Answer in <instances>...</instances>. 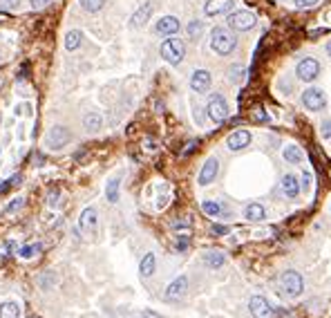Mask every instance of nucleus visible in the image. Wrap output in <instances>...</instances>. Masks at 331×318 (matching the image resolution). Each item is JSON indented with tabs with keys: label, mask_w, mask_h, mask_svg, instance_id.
<instances>
[{
	"label": "nucleus",
	"mask_w": 331,
	"mask_h": 318,
	"mask_svg": "<svg viewBox=\"0 0 331 318\" xmlns=\"http://www.w3.org/2000/svg\"><path fill=\"white\" fill-rule=\"evenodd\" d=\"M210 48H213L215 54L229 56L231 52L237 48V38H235V34H233L231 29H226V27H215L213 32H210Z\"/></svg>",
	"instance_id": "nucleus-1"
},
{
	"label": "nucleus",
	"mask_w": 331,
	"mask_h": 318,
	"mask_svg": "<svg viewBox=\"0 0 331 318\" xmlns=\"http://www.w3.org/2000/svg\"><path fill=\"white\" fill-rule=\"evenodd\" d=\"M161 56L165 63L170 65H179L186 56V45L182 38H165L161 43Z\"/></svg>",
	"instance_id": "nucleus-2"
},
{
	"label": "nucleus",
	"mask_w": 331,
	"mask_h": 318,
	"mask_svg": "<svg viewBox=\"0 0 331 318\" xmlns=\"http://www.w3.org/2000/svg\"><path fill=\"white\" fill-rule=\"evenodd\" d=\"M280 283H282V289L287 291V296H291V298H298V296L304 294V278L298 271H293V269L284 271Z\"/></svg>",
	"instance_id": "nucleus-3"
},
{
	"label": "nucleus",
	"mask_w": 331,
	"mask_h": 318,
	"mask_svg": "<svg viewBox=\"0 0 331 318\" xmlns=\"http://www.w3.org/2000/svg\"><path fill=\"white\" fill-rule=\"evenodd\" d=\"M206 114H208V119L210 121H215V123L226 121V117H229V106H226L224 97L222 95H210L208 103H206Z\"/></svg>",
	"instance_id": "nucleus-4"
},
{
	"label": "nucleus",
	"mask_w": 331,
	"mask_h": 318,
	"mask_svg": "<svg viewBox=\"0 0 331 318\" xmlns=\"http://www.w3.org/2000/svg\"><path fill=\"white\" fill-rule=\"evenodd\" d=\"M226 23H229V27L235 29V32H248V29L255 27L257 18H255V14H251V12H233V14H229Z\"/></svg>",
	"instance_id": "nucleus-5"
},
{
	"label": "nucleus",
	"mask_w": 331,
	"mask_h": 318,
	"mask_svg": "<svg viewBox=\"0 0 331 318\" xmlns=\"http://www.w3.org/2000/svg\"><path fill=\"white\" fill-rule=\"evenodd\" d=\"M302 106L311 112H320L327 106V97H324V92L320 87H307L302 92Z\"/></svg>",
	"instance_id": "nucleus-6"
},
{
	"label": "nucleus",
	"mask_w": 331,
	"mask_h": 318,
	"mask_svg": "<svg viewBox=\"0 0 331 318\" xmlns=\"http://www.w3.org/2000/svg\"><path fill=\"white\" fill-rule=\"evenodd\" d=\"M296 74H298L300 81L311 83V81L318 79V74H320V63L315 59H302L296 67Z\"/></svg>",
	"instance_id": "nucleus-7"
},
{
	"label": "nucleus",
	"mask_w": 331,
	"mask_h": 318,
	"mask_svg": "<svg viewBox=\"0 0 331 318\" xmlns=\"http://www.w3.org/2000/svg\"><path fill=\"white\" fill-rule=\"evenodd\" d=\"M67 142H70V130L65 126H54L45 137V144L54 150H61L63 146H67Z\"/></svg>",
	"instance_id": "nucleus-8"
},
{
	"label": "nucleus",
	"mask_w": 331,
	"mask_h": 318,
	"mask_svg": "<svg viewBox=\"0 0 331 318\" xmlns=\"http://www.w3.org/2000/svg\"><path fill=\"white\" fill-rule=\"evenodd\" d=\"M248 309H251V314L255 318H271L273 316V307L264 296H253V298L248 300Z\"/></svg>",
	"instance_id": "nucleus-9"
},
{
	"label": "nucleus",
	"mask_w": 331,
	"mask_h": 318,
	"mask_svg": "<svg viewBox=\"0 0 331 318\" xmlns=\"http://www.w3.org/2000/svg\"><path fill=\"white\" fill-rule=\"evenodd\" d=\"M186 289H188V278H186V276H179V278H175L173 283L165 287L163 298L165 300H179L186 294Z\"/></svg>",
	"instance_id": "nucleus-10"
},
{
	"label": "nucleus",
	"mask_w": 331,
	"mask_h": 318,
	"mask_svg": "<svg viewBox=\"0 0 331 318\" xmlns=\"http://www.w3.org/2000/svg\"><path fill=\"white\" fill-rule=\"evenodd\" d=\"M217 173H219V161H217L215 157L206 159V164L201 166V170H199V177H197L199 186H208L210 181H215Z\"/></svg>",
	"instance_id": "nucleus-11"
},
{
	"label": "nucleus",
	"mask_w": 331,
	"mask_h": 318,
	"mask_svg": "<svg viewBox=\"0 0 331 318\" xmlns=\"http://www.w3.org/2000/svg\"><path fill=\"white\" fill-rule=\"evenodd\" d=\"M210 72L208 70H195L193 76H190V87H193L195 92H199V95H204V92H208L210 87Z\"/></svg>",
	"instance_id": "nucleus-12"
},
{
	"label": "nucleus",
	"mask_w": 331,
	"mask_h": 318,
	"mask_svg": "<svg viewBox=\"0 0 331 318\" xmlns=\"http://www.w3.org/2000/svg\"><path fill=\"white\" fill-rule=\"evenodd\" d=\"M248 144H251V132H248V130H235V132H231L229 139H226V146H229V150H233V153L246 148Z\"/></svg>",
	"instance_id": "nucleus-13"
},
{
	"label": "nucleus",
	"mask_w": 331,
	"mask_h": 318,
	"mask_svg": "<svg viewBox=\"0 0 331 318\" xmlns=\"http://www.w3.org/2000/svg\"><path fill=\"white\" fill-rule=\"evenodd\" d=\"M96 224H99V215H96V208L94 206H87L83 208L81 213V220H79V226L87 233H94L96 231Z\"/></svg>",
	"instance_id": "nucleus-14"
},
{
	"label": "nucleus",
	"mask_w": 331,
	"mask_h": 318,
	"mask_svg": "<svg viewBox=\"0 0 331 318\" xmlns=\"http://www.w3.org/2000/svg\"><path fill=\"white\" fill-rule=\"evenodd\" d=\"M152 12H154V3H143L141 7L132 14L130 25H132V27H143V25L150 20V16H152Z\"/></svg>",
	"instance_id": "nucleus-15"
},
{
	"label": "nucleus",
	"mask_w": 331,
	"mask_h": 318,
	"mask_svg": "<svg viewBox=\"0 0 331 318\" xmlns=\"http://www.w3.org/2000/svg\"><path fill=\"white\" fill-rule=\"evenodd\" d=\"M154 32L161 34V36H175L179 32V20L175 16H163L161 20H157L154 25Z\"/></svg>",
	"instance_id": "nucleus-16"
},
{
	"label": "nucleus",
	"mask_w": 331,
	"mask_h": 318,
	"mask_svg": "<svg viewBox=\"0 0 331 318\" xmlns=\"http://www.w3.org/2000/svg\"><path fill=\"white\" fill-rule=\"evenodd\" d=\"M233 9V0H208L204 5V14L206 16H219Z\"/></svg>",
	"instance_id": "nucleus-17"
},
{
	"label": "nucleus",
	"mask_w": 331,
	"mask_h": 318,
	"mask_svg": "<svg viewBox=\"0 0 331 318\" xmlns=\"http://www.w3.org/2000/svg\"><path fill=\"white\" fill-rule=\"evenodd\" d=\"M244 217L248 222H262L266 217V208L262 204H257V202H251V204H246V208H244Z\"/></svg>",
	"instance_id": "nucleus-18"
},
{
	"label": "nucleus",
	"mask_w": 331,
	"mask_h": 318,
	"mask_svg": "<svg viewBox=\"0 0 331 318\" xmlns=\"http://www.w3.org/2000/svg\"><path fill=\"white\" fill-rule=\"evenodd\" d=\"M282 193L291 200H296L300 195V184H298V177L296 175H284L282 177Z\"/></svg>",
	"instance_id": "nucleus-19"
},
{
	"label": "nucleus",
	"mask_w": 331,
	"mask_h": 318,
	"mask_svg": "<svg viewBox=\"0 0 331 318\" xmlns=\"http://www.w3.org/2000/svg\"><path fill=\"white\" fill-rule=\"evenodd\" d=\"M154 269H157V258H154V253H146L141 260V264H139L141 278H150V276L154 274Z\"/></svg>",
	"instance_id": "nucleus-20"
},
{
	"label": "nucleus",
	"mask_w": 331,
	"mask_h": 318,
	"mask_svg": "<svg viewBox=\"0 0 331 318\" xmlns=\"http://www.w3.org/2000/svg\"><path fill=\"white\" fill-rule=\"evenodd\" d=\"M224 262H226V255L222 251H206L204 253V264L208 269H219V267H224Z\"/></svg>",
	"instance_id": "nucleus-21"
},
{
	"label": "nucleus",
	"mask_w": 331,
	"mask_h": 318,
	"mask_svg": "<svg viewBox=\"0 0 331 318\" xmlns=\"http://www.w3.org/2000/svg\"><path fill=\"white\" fill-rule=\"evenodd\" d=\"M103 126V117L99 112H87L85 117H83V128L87 130V132H96V130H101Z\"/></svg>",
	"instance_id": "nucleus-22"
},
{
	"label": "nucleus",
	"mask_w": 331,
	"mask_h": 318,
	"mask_svg": "<svg viewBox=\"0 0 331 318\" xmlns=\"http://www.w3.org/2000/svg\"><path fill=\"white\" fill-rule=\"evenodd\" d=\"M284 159L289 161V164H302V159H304V153H302V148L296 144H291V146H287L284 148Z\"/></svg>",
	"instance_id": "nucleus-23"
},
{
	"label": "nucleus",
	"mask_w": 331,
	"mask_h": 318,
	"mask_svg": "<svg viewBox=\"0 0 331 318\" xmlns=\"http://www.w3.org/2000/svg\"><path fill=\"white\" fill-rule=\"evenodd\" d=\"M0 318H20L18 302H12V300L3 302V305H0Z\"/></svg>",
	"instance_id": "nucleus-24"
},
{
	"label": "nucleus",
	"mask_w": 331,
	"mask_h": 318,
	"mask_svg": "<svg viewBox=\"0 0 331 318\" xmlns=\"http://www.w3.org/2000/svg\"><path fill=\"white\" fill-rule=\"evenodd\" d=\"M119 189H121V179L119 177H115V179H110L107 181V186H105V195H107V202H119Z\"/></svg>",
	"instance_id": "nucleus-25"
},
{
	"label": "nucleus",
	"mask_w": 331,
	"mask_h": 318,
	"mask_svg": "<svg viewBox=\"0 0 331 318\" xmlns=\"http://www.w3.org/2000/svg\"><path fill=\"white\" fill-rule=\"evenodd\" d=\"M81 40H83V34L79 29H72V32H67V36H65V48L70 52H74L81 45Z\"/></svg>",
	"instance_id": "nucleus-26"
},
{
	"label": "nucleus",
	"mask_w": 331,
	"mask_h": 318,
	"mask_svg": "<svg viewBox=\"0 0 331 318\" xmlns=\"http://www.w3.org/2000/svg\"><path fill=\"white\" fill-rule=\"evenodd\" d=\"M201 211H204L208 217H219L222 206L217 204V202H213V200H204V202H201Z\"/></svg>",
	"instance_id": "nucleus-27"
},
{
	"label": "nucleus",
	"mask_w": 331,
	"mask_h": 318,
	"mask_svg": "<svg viewBox=\"0 0 331 318\" xmlns=\"http://www.w3.org/2000/svg\"><path fill=\"white\" fill-rule=\"evenodd\" d=\"M79 3H81V7L85 9V12L96 14V12H101V9H103V5H105V0H79Z\"/></svg>",
	"instance_id": "nucleus-28"
},
{
	"label": "nucleus",
	"mask_w": 331,
	"mask_h": 318,
	"mask_svg": "<svg viewBox=\"0 0 331 318\" xmlns=\"http://www.w3.org/2000/svg\"><path fill=\"white\" fill-rule=\"evenodd\" d=\"M201 32H204V23L201 20H193V23L188 25V38H193V40H197Z\"/></svg>",
	"instance_id": "nucleus-29"
},
{
	"label": "nucleus",
	"mask_w": 331,
	"mask_h": 318,
	"mask_svg": "<svg viewBox=\"0 0 331 318\" xmlns=\"http://www.w3.org/2000/svg\"><path fill=\"white\" fill-rule=\"evenodd\" d=\"M244 74H246V70L242 65H233L229 70V79L233 83H242V81H244Z\"/></svg>",
	"instance_id": "nucleus-30"
},
{
	"label": "nucleus",
	"mask_w": 331,
	"mask_h": 318,
	"mask_svg": "<svg viewBox=\"0 0 331 318\" xmlns=\"http://www.w3.org/2000/svg\"><path fill=\"white\" fill-rule=\"evenodd\" d=\"M38 251H40V244H29V247H23V249H20L18 255H20V258H25V260H29V258H34V255L38 253Z\"/></svg>",
	"instance_id": "nucleus-31"
},
{
	"label": "nucleus",
	"mask_w": 331,
	"mask_h": 318,
	"mask_svg": "<svg viewBox=\"0 0 331 318\" xmlns=\"http://www.w3.org/2000/svg\"><path fill=\"white\" fill-rule=\"evenodd\" d=\"M16 184H20V175H16V177H12V179H7L5 184H0V193H7L12 186H16Z\"/></svg>",
	"instance_id": "nucleus-32"
},
{
	"label": "nucleus",
	"mask_w": 331,
	"mask_h": 318,
	"mask_svg": "<svg viewBox=\"0 0 331 318\" xmlns=\"http://www.w3.org/2000/svg\"><path fill=\"white\" fill-rule=\"evenodd\" d=\"M318 3H320V0H296V7L298 9H311Z\"/></svg>",
	"instance_id": "nucleus-33"
},
{
	"label": "nucleus",
	"mask_w": 331,
	"mask_h": 318,
	"mask_svg": "<svg viewBox=\"0 0 331 318\" xmlns=\"http://www.w3.org/2000/svg\"><path fill=\"white\" fill-rule=\"evenodd\" d=\"M210 233H213V236H226V233H229V226H224V224H213Z\"/></svg>",
	"instance_id": "nucleus-34"
},
{
	"label": "nucleus",
	"mask_w": 331,
	"mask_h": 318,
	"mask_svg": "<svg viewBox=\"0 0 331 318\" xmlns=\"http://www.w3.org/2000/svg\"><path fill=\"white\" fill-rule=\"evenodd\" d=\"M18 3H20V0H0V7H3V9H9V12H12V9L18 7Z\"/></svg>",
	"instance_id": "nucleus-35"
},
{
	"label": "nucleus",
	"mask_w": 331,
	"mask_h": 318,
	"mask_svg": "<svg viewBox=\"0 0 331 318\" xmlns=\"http://www.w3.org/2000/svg\"><path fill=\"white\" fill-rule=\"evenodd\" d=\"M188 236H179V240H177V251H186L188 249Z\"/></svg>",
	"instance_id": "nucleus-36"
},
{
	"label": "nucleus",
	"mask_w": 331,
	"mask_h": 318,
	"mask_svg": "<svg viewBox=\"0 0 331 318\" xmlns=\"http://www.w3.org/2000/svg\"><path fill=\"white\" fill-rule=\"evenodd\" d=\"M190 226V217H184V220H175L173 229H188Z\"/></svg>",
	"instance_id": "nucleus-37"
},
{
	"label": "nucleus",
	"mask_w": 331,
	"mask_h": 318,
	"mask_svg": "<svg viewBox=\"0 0 331 318\" xmlns=\"http://www.w3.org/2000/svg\"><path fill=\"white\" fill-rule=\"evenodd\" d=\"M322 130H320V132H322V137H331V119H327V121H322V126H320Z\"/></svg>",
	"instance_id": "nucleus-38"
},
{
	"label": "nucleus",
	"mask_w": 331,
	"mask_h": 318,
	"mask_svg": "<svg viewBox=\"0 0 331 318\" xmlns=\"http://www.w3.org/2000/svg\"><path fill=\"white\" fill-rule=\"evenodd\" d=\"M253 117H255V121H266V112H264V108H255V112H253Z\"/></svg>",
	"instance_id": "nucleus-39"
},
{
	"label": "nucleus",
	"mask_w": 331,
	"mask_h": 318,
	"mask_svg": "<svg viewBox=\"0 0 331 318\" xmlns=\"http://www.w3.org/2000/svg\"><path fill=\"white\" fill-rule=\"evenodd\" d=\"M29 3H32V7H34V9H43V7H47L51 0H29Z\"/></svg>",
	"instance_id": "nucleus-40"
},
{
	"label": "nucleus",
	"mask_w": 331,
	"mask_h": 318,
	"mask_svg": "<svg viewBox=\"0 0 331 318\" xmlns=\"http://www.w3.org/2000/svg\"><path fill=\"white\" fill-rule=\"evenodd\" d=\"M20 206H23V197H18V200H14V202H12V204H9V206H7V213H12V211H16V208H20Z\"/></svg>",
	"instance_id": "nucleus-41"
},
{
	"label": "nucleus",
	"mask_w": 331,
	"mask_h": 318,
	"mask_svg": "<svg viewBox=\"0 0 331 318\" xmlns=\"http://www.w3.org/2000/svg\"><path fill=\"white\" fill-rule=\"evenodd\" d=\"M195 146H197V139H193V142H188V146H186V148H184V153H182V155H190V153H193V150H195Z\"/></svg>",
	"instance_id": "nucleus-42"
},
{
	"label": "nucleus",
	"mask_w": 331,
	"mask_h": 318,
	"mask_svg": "<svg viewBox=\"0 0 331 318\" xmlns=\"http://www.w3.org/2000/svg\"><path fill=\"white\" fill-rule=\"evenodd\" d=\"M309 186H311V177H309V173H304V175H302V189L307 191Z\"/></svg>",
	"instance_id": "nucleus-43"
},
{
	"label": "nucleus",
	"mask_w": 331,
	"mask_h": 318,
	"mask_svg": "<svg viewBox=\"0 0 331 318\" xmlns=\"http://www.w3.org/2000/svg\"><path fill=\"white\" fill-rule=\"evenodd\" d=\"M56 197H59V193H56V191H54V193H51V195H49V204H51V206H54V204H56V202H59V200H56Z\"/></svg>",
	"instance_id": "nucleus-44"
},
{
	"label": "nucleus",
	"mask_w": 331,
	"mask_h": 318,
	"mask_svg": "<svg viewBox=\"0 0 331 318\" xmlns=\"http://www.w3.org/2000/svg\"><path fill=\"white\" fill-rule=\"evenodd\" d=\"M143 318H161V316L154 314V311H146V314H143Z\"/></svg>",
	"instance_id": "nucleus-45"
},
{
	"label": "nucleus",
	"mask_w": 331,
	"mask_h": 318,
	"mask_svg": "<svg viewBox=\"0 0 331 318\" xmlns=\"http://www.w3.org/2000/svg\"><path fill=\"white\" fill-rule=\"evenodd\" d=\"M327 54L331 56V38H329V43H327Z\"/></svg>",
	"instance_id": "nucleus-46"
}]
</instances>
